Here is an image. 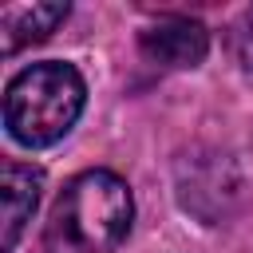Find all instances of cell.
Here are the masks:
<instances>
[{
  "label": "cell",
  "instance_id": "6da1fadb",
  "mask_svg": "<svg viewBox=\"0 0 253 253\" xmlns=\"http://www.w3.org/2000/svg\"><path fill=\"white\" fill-rule=\"evenodd\" d=\"M134 221L130 186L115 170L75 174L43 225V253H115Z\"/></svg>",
  "mask_w": 253,
  "mask_h": 253
},
{
  "label": "cell",
  "instance_id": "7a4b0ae2",
  "mask_svg": "<svg viewBox=\"0 0 253 253\" xmlns=\"http://www.w3.org/2000/svg\"><path fill=\"white\" fill-rule=\"evenodd\" d=\"M83 103V75L63 59H43L12 75L4 91V126L20 146L40 150L59 142L79 123Z\"/></svg>",
  "mask_w": 253,
  "mask_h": 253
},
{
  "label": "cell",
  "instance_id": "3957f363",
  "mask_svg": "<svg viewBox=\"0 0 253 253\" xmlns=\"http://www.w3.org/2000/svg\"><path fill=\"white\" fill-rule=\"evenodd\" d=\"M138 47L158 67H198L210 51V32H206V24H198L190 16H170V20L150 24L138 36Z\"/></svg>",
  "mask_w": 253,
  "mask_h": 253
},
{
  "label": "cell",
  "instance_id": "277c9868",
  "mask_svg": "<svg viewBox=\"0 0 253 253\" xmlns=\"http://www.w3.org/2000/svg\"><path fill=\"white\" fill-rule=\"evenodd\" d=\"M67 20V4L59 0H32V4H4L0 8V51L16 55L28 43H40Z\"/></svg>",
  "mask_w": 253,
  "mask_h": 253
},
{
  "label": "cell",
  "instance_id": "5b68a950",
  "mask_svg": "<svg viewBox=\"0 0 253 253\" xmlns=\"http://www.w3.org/2000/svg\"><path fill=\"white\" fill-rule=\"evenodd\" d=\"M40 186H43V174L28 162H4V174H0V194H4V253L16 249L24 225L32 221L36 213V202H40Z\"/></svg>",
  "mask_w": 253,
  "mask_h": 253
},
{
  "label": "cell",
  "instance_id": "8992f818",
  "mask_svg": "<svg viewBox=\"0 0 253 253\" xmlns=\"http://www.w3.org/2000/svg\"><path fill=\"white\" fill-rule=\"evenodd\" d=\"M249 28H253V8H249Z\"/></svg>",
  "mask_w": 253,
  "mask_h": 253
}]
</instances>
